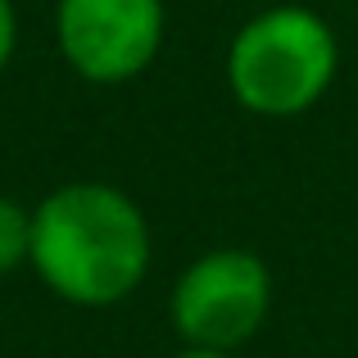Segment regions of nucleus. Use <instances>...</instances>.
<instances>
[{"label": "nucleus", "instance_id": "1", "mask_svg": "<svg viewBox=\"0 0 358 358\" xmlns=\"http://www.w3.org/2000/svg\"><path fill=\"white\" fill-rule=\"evenodd\" d=\"M150 222L131 195L109 182H73L32 209V268L59 299L109 308L150 272Z\"/></svg>", "mask_w": 358, "mask_h": 358}, {"label": "nucleus", "instance_id": "2", "mask_svg": "<svg viewBox=\"0 0 358 358\" xmlns=\"http://www.w3.org/2000/svg\"><path fill=\"white\" fill-rule=\"evenodd\" d=\"M341 45L322 14L277 5L236 32L227 50V87L250 114L295 118L331 91Z\"/></svg>", "mask_w": 358, "mask_h": 358}, {"label": "nucleus", "instance_id": "3", "mask_svg": "<svg viewBox=\"0 0 358 358\" xmlns=\"http://www.w3.org/2000/svg\"><path fill=\"white\" fill-rule=\"evenodd\" d=\"M272 272L250 250H209L177 277L168 313L186 345L236 350L268 322Z\"/></svg>", "mask_w": 358, "mask_h": 358}, {"label": "nucleus", "instance_id": "4", "mask_svg": "<svg viewBox=\"0 0 358 358\" xmlns=\"http://www.w3.org/2000/svg\"><path fill=\"white\" fill-rule=\"evenodd\" d=\"M55 36L78 78L118 87L155 64L164 45V0H59Z\"/></svg>", "mask_w": 358, "mask_h": 358}, {"label": "nucleus", "instance_id": "5", "mask_svg": "<svg viewBox=\"0 0 358 358\" xmlns=\"http://www.w3.org/2000/svg\"><path fill=\"white\" fill-rule=\"evenodd\" d=\"M27 250H32V213L18 200L0 195V277L14 272L27 259Z\"/></svg>", "mask_w": 358, "mask_h": 358}, {"label": "nucleus", "instance_id": "6", "mask_svg": "<svg viewBox=\"0 0 358 358\" xmlns=\"http://www.w3.org/2000/svg\"><path fill=\"white\" fill-rule=\"evenodd\" d=\"M14 45H18V14H14V0H0V73H5V64L14 59Z\"/></svg>", "mask_w": 358, "mask_h": 358}, {"label": "nucleus", "instance_id": "7", "mask_svg": "<svg viewBox=\"0 0 358 358\" xmlns=\"http://www.w3.org/2000/svg\"><path fill=\"white\" fill-rule=\"evenodd\" d=\"M173 358H231V350H209V345H186L182 354H173Z\"/></svg>", "mask_w": 358, "mask_h": 358}]
</instances>
